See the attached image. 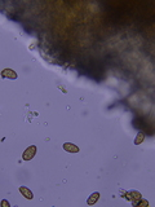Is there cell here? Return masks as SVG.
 <instances>
[{"mask_svg":"<svg viewBox=\"0 0 155 207\" xmlns=\"http://www.w3.org/2000/svg\"><path fill=\"white\" fill-rule=\"evenodd\" d=\"M98 198H100V193H92L91 195H89V198H88V201H87V203H88L89 206H93L97 201H98Z\"/></svg>","mask_w":155,"mask_h":207,"instance_id":"5b68a950","label":"cell"},{"mask_svg":"<svg viewBox=\"0 0 155 207\" xmlns=\"http://www.w3.org/2000/svg\"><path fill=\"white\" fill-rule=\"evenodd\" d=\"M64 150H66L67 153H79V148H78L75 144L65 142L64 144Z\"/></svg>","mask_w":155,"mask_h":207,"instance_id":"277c9868","label":"cell"},{"mask_svg":"<svg viewBox=\"0 0 155 207\" xmlns=\"http://www.w3.org/2000/svg\"><path fill=\"white\" fill-rule=\"evenodd\" d=\"M147 205H149V203H147L146 201H143V199H142V201H140L138 203H137V202L134 203V206H147Z\"/></svg>","mask_w":155,"mask_h":207,"instance_id":"52a82bcc","label":"cell"},{"mask_svg":"<svg viewBox=\"0 0 155 207\" xmlns=\"http://www.w3.org/2000/svg\"><path fill=\"white\" fill-rule=\"evenodd\" d=\"M35 154H36V146L35 145H31V146H28L25 152H23L22 159L23 161H31L32 158L35 157Z\"/></svg>","mask_w":155,"mask_h":207,"instance_id":"6da1fadb","label":"cell"},{"mask_svg":"<svg viewBox=\"0 0 155 207\" xmlns=\"http://www.w3.org/2000/svg\"><path fill=\"white\" fill-rule=\"evenodd\" d=\"M19 193H21L23 197H25L26 199H32L34 198V194H32V192L28 189V188H26V186H19Z\"/></svg>","mask_w":155,"mask_h":207,"instance_id":"3957f363","label":"cell"},{"mask_svg":"<svg viewBox=\"0 0 155 207\" xmlns=\"http://www.w3.org/2000/svg\"><path fill=\"white\" fill-rule=\"evenodd\" d=\"M0 205H2V206H7V207H9V206H11V205H9V202H8V201H3Z\"/></svg>","mask_w":155,"mask_h":207,"instance_id":"ba28073f","label":"cell"},{"mask_svg":"<svg viewBox=\"0 0 155 207\" xmlns=\"http://www.w3.org/2000/svg\"><path fill=\"white\" fill-rule=\"evenodd\" d=\"M2 76L3 78H9V79H17V73L12 69H4L2 71Z\"/></svg>","mask_w":155,"mask_h":207,"instance_id":"7a4b0ae2","label":"cell"},{"mask_svg":"<svg viewBox=\"0 0 155 207\" xmlns=\"http://www.w3.org/2000/svg\"><path fill=\"white\" fill-rule=\"evenodd\" d=\"M143 141H145V135L142 132H138L134 139V145H140V144H142Z\"/></svg>","mask_w":155,"mask_h":207,"instance_id":"8992f818","label":"cell"}]
</instances>
